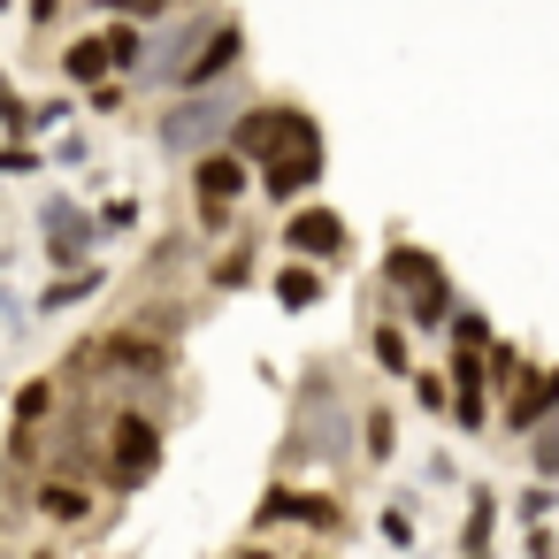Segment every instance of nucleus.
<instances>
[{
	"label": "nucleus",
	"mask_w": 559,
	"mask_h": 559,
	"mask_svg": "<svg viewBox=\"0 0 559 559\" xmlns=\"http://www.w3.org/2000/svg\"><path fill=\"white\" fill-rule=\"evenodd\" d=\"M284 146H322V131H314L299 108H238V116H230V154L269 162V154H284Z\"/></svg>",
	"instance_id": "nucleus-1"
},
{
	"label": "nucleus",
	"mask_w": 559,
	"mask_h": 559,
	"mask_svg": "<svg viewBox=\"0 0 559 559\" xmlns=\"http://www.w3.org/2000/svg\"><path fill=\"white\" fill-rule=\"evenodd\" d=\"M154 467H162V429L146 414H116L108 421V483L116 490H139Z\"/></svg>",
	"instance_id": "nucleus-2"
},
{
	"label": "nucleus",
	"mask_w": 559,
	"mask_h": 559,
	"mask_svg": "<svg viewBox=\"0 0 559 559\" xmlns=\"http://www.w3.org/2000/svg\"><path fill=\"white\" fill-rule=\"evenodd\" d=\"M223 123H230V100H223V93H207V85H192V93L162 116V146H169V154H192V146H207Z\"/></svg>",
	"instance_id": "nucleus-3"
},
{
	"label": "nucleus",
	"mask_w": 559,
	"mask_h": 559,
	"mask_svg": "<svg viewBox=\"0 0 559 559\" xmlns=\"http://www.w3.org/2000/svg\"><path fill=\"white\" fill-rule=\"evenodd\" d=\"M39 223H47V261H55V269H85V261H93L100 215H85V207H70V200H47Z\"/></svg>",
	"instance_id": "nucleus-4"
},
{
	"label": "nucleus",
	"mask_w": 559,
	"mask_h": 559,
	"mask_svg": "<svg viewBox=\"0 0 559 559\" xmlns=\"http://www.w3.org/2000/svg\"><path fill=\"white\" fill-rule=\"evenodd\" d=\"M284 246H292L299 261H337V253H345V215H330V207H299V215L284 223Z\"/></svg>",
	"instance_id": "nucleus-5"
},
{
	"label": "nucleus",
	"mask_w": 559,
	"mask_h": 559,
	"mask_svg": "<svg viewBox=\"0 0 559 559\" xmlns=\"http://www.w3.org/2000/svg\"><path fill=\"white\" fill-rule=\"evenodd\" d=\"M238 55H246V24H215V39L177 70V85H185V93H192V85H215V78H230V70H238Z\"/></svg>",
	"instance_id": "nucleus-6"
},
{
	"label": "nucleus",
	"mask_w": 559,
	"mask_h": 559,
	"mask_svg": "<svg viewBox=\"0 0 559 559\" xmlns=\"http://www.w3.org/2000/svg\"><path fill=\"white\" fill-rule=\"evenodd\" d=\"M314 177H322V146H284V154L261 162V192L269 200H299Z\"/></svg>",
	"instance_id": "nucleus-7"
},
{
	"label": "nucleus",
	"mask_w": 559,
	"mask_h": 559,
	"mask_svg": "<svg viewBox=\"0 0 559 559\" xmlns=\"http://www.w3.org/2000/svg\"><path fill=\"white\" fill-rule=\"evenodd\" d=\"M93 360H108V368H123V376H162L177 353H169L162 337H146V330H116L108 345H93Z\"/></svg>",
	"instance_id": "nucleus-8"
},
{
	"label": "nucleus",
	"mask_w": 559,
	"mask_h": 559,
	"mask_svg": "<svg viewBox=\"0 0 559 559\" xmlns=\"http://www.w3.org/2000/svg\"><path fill=\"white\" fill-rule=\"evenodd\" d=\"M551 406H559V368H544V376L521 368V391L506 399V429H513V437H536Z\"/></svg>",
	"instance_id": "nucleus-9"
},
{
	"label": "nucleus",
	"mask_w": 559,
	"mask_h": 559,
	"mask_svg": "<svg viewBox=\"0 0 559 559\" xmlns=\"http://www.w3.org/2000/svg\"><path fill=\"white\" fill-rule=\"evenodd\" d=\"M192 185H200L207 207H230V200L253 185V169H246V154H200V162H192Z\"/></svg>",
	"instance_id": "nucleus-10"
},
{
	"label": "nucleus",
	"mask_w": 559,
	"mask_h": 559,
	"mask_svg": "<svg viewBox=\"0 0 559 559\" xmlns=\"http://www.w3.org/2000/svg\"><path fill=\"white\" fill-rule=\"evenodd\" d=\"M100 284H108L100 269H62V276H55V284L39 292V314H70V307H85V299H93Z\"/></svg>",
	"instance_id": "nucleus-11"
},
{
	"label": "nucleus",
	"mask_w": 559,
	"mask_h": 559,
	"mask_svg": "<svg viewBox=\"0 0 559 559\" xmlns=\"http://www.w3.org/2000/svg\"><path fill=\"white\" fill-rule=\"evenodd\" d=\"M39 513L62 521V528H78V521H93V490H78L70 475H55V483H39Z\"/></svg>",
	"instance_id": "nucleus-12"
},
{
	"label": "nucleus",
	"mask_w": 559,
	"mask_h": 559,
	"mask_svg": "<svg viewBox=\"0 0 559 559\" xmlns=\"http://www.w3.org/2000/svg\"><path fill=\"white\" fill-rule=\"evenodd\" d=\"M261 521H314V528H337V506H330V498H307V490H269Z\"/></svg>",
	"instance_id": "nucleus-13"
},
{
	"label": "nucleus",
	"mask_w": 559,
	"mask_h": 559,
	"mask_svg": "<svg viewBox=\"0 0 559 559\" xmlns=\"http://www.w3.org/2000/svg\"><path fill=\"white\" fill-rule=\"evenodd\" d=\"M62 78L70 85H100L108 78V39H70L62 47Z\"/></svg>",
	"instance_id": "nucleus-14"
},
{
	"label": "nucleus",
	"mask_w": 559,
	"mask_h": 559,
	"mask_svg": "<svg viewBox=\"0 0 559 559\" xmlns=\"http://www.w3.org/2000/svg\"><path fill=\"white\" fill-rule=\"evenodd\" d=\"M383 276H391V284H406V292H421V284H437L444 269H437L421 246H391V253H383Z\"/></svg>",
	"instance_id": "nucleus-15"
},
{
	"label": "nucleus",
	"mask_w": 559,
	"mask_h": 559,
	"mask_svg": "<svg viewBox=\"0 0 559 559\" xmlns=\"http://www.w3.org/2000/svg\"><path fill=\"white\" fill-rule=\"evenodd\" d=\"M276 299H284L292 314H307V307L322 299V269H314V261H292V269L276 276Z\"/></svg>",
	"instance_id": "nucleus-16"
},
{
	"label": "nucleus",
	"mask_w": 559,
	"mask_h": 559,
	"mask_svg": "<svg viewBox=\"0 0 559 559\" xmlns=\"http://www.w3.org/2000/svg\"><path fill=\"white\" fill-rule=\"evenodd\" d=\"M100 39H108V70H131V78L146 70V32H139V24H116V32H100Z\"/></svg>",
	"instance_id": "nucleus-17"
},
{
	"label": "nucleus",
	"mask_w": 559,
	"mask_h": 559,
	"mask_svg": "<svg viewBox=\"0 0 559 559\" xmlns=\"http://www.w3.org/2000/svg\"><path fill=\"white\" fill-rule=\"evenodd\" d=\"M9 414H16V429H47V414H55V383H47V376H32V383L16 391V406H9Z\"/></svg>",
	"instance_id": "nucleus-18"
},
{
	"label": "nucleus",
	"mask_w": 559,
	"mask_h": 559,
	"mask_svg": "<svg viewBox=\"0 0 559 559\" xmlns=\"http://www.w3.org/2000/svg\"><path fill=\"white\" fill-rule=\"evenodd\" d=\"M0 131H9V139H32V131H39V108H32L9 78H0Z\"/></svg>",
	"instance_id": "nucleus-19"
},
{
	"label": "nucleus",
	"mask_w": 559,
	"mask_h": 559,
	"mask_svg": "<svg viewBox=\"0 0 559 559\" xmlns=\"http://www.w3.org/2000/svg\"><path fill=\"white\" fill-rule=\"evenodd\" d=\"M490 521H498V498H490V490H475L467 528H460V551H490Z\"/></svg>",
	"instance_id": "nucleus-20"
},
{
	"label": "nucleus",
	"mask_w": 559,
	"mask_h": 559,
	"mask_svg": "<svg viewBox=\"0 0 559 559\" xmlns=\"http://www.w3.org/2000/svg\"><path fill=\"white\" fill-rule=\"evenodd\" d=\"M360 421H368V429H360V452H368V460H391V452H399V421H391L383 406L360 414Z\"/></svg>",
	"instance_id": "nucleus-21"
},
{
	"label": "nucleus",
	"mask_w": 559,
	"mask_h": 559,
	"mask_svg": "<svg viewBox=\"0 0 559 559\" xmlns=\"http://www.w3.org/2000/svg\"><path fill=\"white\" fill-rule=\"evenodd\" d=\"M444 314H452V284L437 276V284H421V292H414V322H421V330H437Z\"/></svg>",
	"instance_id": "nucleus-22"
},
{
	"label": "nucleus",
	"mask_w": 559,
	"mask_h": 559,
	"mask_svg": "<svg viewBox=\"0 0 559 559\" xmlns=\"http://www.w3.org/2000/svg\"><path fill=\"white\" fill-rule=\"evenodd\" d=\"M376 368H391V376H406V368H414V360H406V330L376 322Z\"/></svg>",
	"instance_id": "nucleus-23"
},
{
	"label": "nucleus",
	"mask_w": 559,
	"mask_h": 559,
	"mask_svg": "<svg viewBox=\"0 0 559 559\" xmlns=\"http://www.w3.org/2000/svg\"><path fill=\"white\" fill-rule=\"evenodd\" d=\"M32 169H39L32 139H9V146H0V177H32Z\"/></svg>",
	"instance_id": "nucleus-24"
},
{
	"label": "nucleus",
	"mask_w": 559,
	"mask_h": 559,
	"mask_svg": "<svg viewBox=\"0 0 559 559\" xmlns=\"http://www.w3.org/2000/svg\"><path fill=\"white\" fill-rule=\"evenodd\" d=\"M414 399H421L429 414H444V406H452V383H444V376H414Z\"/></svg>",
	"instance_id": "nucleus-25"
},
{
	"label": "nucleus",
	"mask_w": 559,
	"mask_h": 559,
	"mask_svg": "<svg viewBox=\"0 0 559 559\" xmlns=\"http://www.w3.org/2000/svg\"><path fill=\"white\" fill-rule=\"evenodd\" d=\"M483 414H490V406H483V391H460V399H452V421H460V429H490Z\"/></svg>",
	"instance_id": "nucleus-26"
},
{
	"label": "nucleus",
	"mask_w": 559,
	"mask_h": 559,
	"mask_svg": "<svg viewBox=\"0 0 559 559\" xmlns=\"http://www.w3.org/2000/svg\"><path fill=\"white\" fill-rule=\"evenodd\" d=\"M100 230H139V200H108L100 207Z\"/></svg>",
	"instance_id": "nucleus-27"
},
{
	"label": "nucleus",
	"mask_w": 559,
	"mask_h": 559,
	"mask_svg": "<svg viewBox=\"0 0 559 559\" xmlns=\"http://www.w3.org/2000/svg\"><path fill=\"white\" fill-rule=\"evenodd\" d=\"M452 345H490V322L483 314H452Z\"/></svg>",
	"instance_id": "nucleus-28"
},
{
	"label": "nucleus",
	"mask_w": 559,
	"mask_h": 559,
	"mask_svg": "<svg viewBox=\"0 0 559 559\" xmlns=\"http://www.w3.org/2000/svg\"><path fill=\"white\" fill-rule=\"evenodd\" d=\"M383 544H399V551H406V544H414V521H406V513H399V506H391V513H383Z\"/></svg>",
	"instance_id": "nucleus-29"
},
{
	"label": "nucleus",
	"mask_w": 559,
	"mask_h": 559,
	"mask_svg": "<svg viewBox=\"0 0 559 559\" xmlns=\"http://www.w3.org/2000/svg\"><path fill=\"white\" fill-rule=\"evenodd\" d=\"M100 9H116V16H162L169 0H100Z\"/></svg>",
	"instance_id": "nucleus-30"
},
{
	"label": "nucleus",
	"mask_w": 559,
	"mask_h": 559,
	"mask_svg": "<svg viewBox=\"0 0 559 559\" xmlns=\"http://www.w3.org/2000/svg\"><path fill=\"white\" fill-rule=\"evenodd\" d=\"M536 467H544V475H559V429H544V437H536Z\"/></svg>",
	"instance_id": "nucleus-31"
},
{
	"label": "nucleus",
	"mask_w": 559,
	"mask_h": 559,
	"mask_svg": "<svg viewBox=\"0 0 559 559\" xmlns=\"http://www.w3.org/2000/svg\"><path fill=\"white\" fill-rule=\"evenodd\" d=\"M62 16V0H32V24H55Z\"/></svg>",
	"instance_id": "nucleus-32"
},
{
	"label": "nucleus",
	"mask_w": 559,
	"mask_h": 559,
	"mask_svg": "<svg viewBox=\"0 0 559 559\" xmlns=\"http://www.w3.org/2000/svg\"><path fill=\"white\" fill-rule=\"evenodd\" d=\"M0 314H9V292H0Z\"/></svg>",
	"instance_id": "nucleus-33"
},
{
	"label": "nucleus",
	"mask_w": 559,
	"mask_h": 559,
	"mask_svg": "<svg viewBox=\"0 0 559 559\" xmlns=\"http://www.w3.org/2000/svg\"><path fill=\"white\" fill-rule=\"evenodd\" d=\"M0 16H9V0H0Z\"/></svg>",
	"instance_id": "nucleus-34"
}]
</instances>
